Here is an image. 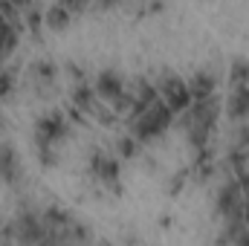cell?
Listing matches in <instances>:
<instances>
[{"label":"cell","instance_id":"cell-15","mask_svg":"<svg viewBox=\"0 0 249 246\" xmlns=\"http://www.w3.org/2000/svg\"><path fill=\"white\" fill-rule=\"evenodd\" d=\"M244 171H249V154H247V165H244Z\"/></svg>","mask_w":249,"mask_h":246},{"label":"cell","instance_id":"cell-2","mask_svg":"<svg viewBox=\"0 0 249 246\" xmlns=\"http://www.w3.org/2000/svg\"><path fill=\"white\" fill-rule=\"evenodd\" d=\"M174 110L162 102V99H157L145 113H139L130 127H133V136H136V142H151V139H157V136H162L165 130H168V124L174 122Z\"/></svg>","mask_w":249,"mask_h":246},{"label":"cell","instance_id":"cell-10","mask_svg":"<svg viewBox=\"0 0 249 246\" xmlns=\"http://www.w3.org/2000/svg\"><path fill=\"white\" fill-rule=\"evenodd\" d=\"M70 18H72V12H70L64 3H58V6H53V9L47 12V26H50V29H64V26L70 23Z\"/></svg>","mask_w":249,"mask_h":246},{"label":"cell","instance_id":"cell-1","mask_svg":"<svg viewBox=\"0 0 249 246\" xmlns=\"http://www.w3.org/2000/svg\"><path fill=\"white\" fill-rule=\"evenodd\" d=\"M214 119H217V99L214 96H206V99H191L186 110H183V119L180 124L186 127V136L191 142V148H206L209 142V133L214 127Z\"/></svg>","mask_w":249,"mask_h":246},{"label":"cell","instance_id":"cell-8","mask_svg":"<svg viewBox=\"0 0 249 246\" xmlns=\"http://www.w3.org/2000/svg\"><path fill=\"white\" fill-rule=\"evenodd\" d=\"M15 44H18V26L12 18H6L0 12V58H6L15 50Z\"/></svg>","mask_w":249,"mask_h":246},{"label":"cell","instance_id":"cell-9","mask_svg":"<svg viewBox=\"0 0 249 246\" xmlns=\"http://www.w3.org/2000/svg\"><path fill=\"white\" fill-rule=\"evenodd\" d=\"M214 84H217V78H214L212 72H194V78L188 81L191 99H206V96H214Z\"/></svg>","mask_w":249,"mask_h":246},{"label":"cell","instance_id":"cell-4","mask_svg":"<svg viewBox=\"0 0 249 246\" xmlns=\"http://www.w3.org/2000/svg\"><path fill=\"white\" fill-rule=\"evenodd\" d=\"M244 197L247 194H244V188L238 183V177L223 183L220 194H217V211L226 220V226L229 223H244Z\"/></svg>","mask_w":249,"mask_h":246},{"label":"cell","instance_id":"cell-13","mask_svg":"<svg viewBox=\"0 0 249 246\" xmlns=\"http://www.w3.org/2000/svg\"><path fill=\"white\" fill-rule=\"evenodd\" d=\"M244 194H247V191H244ZM244 223L249 226V194L244 197Z\"/></svg>","mask_w":249,"mask_h":246},{"label":"cell","instance_id":"cell-11","mask_svg":"<svg viewBox=\"0 0 249 246\" xmlns=\"http://www.w3.org/2000/svg\"><path fill=\"white\" fill-rule=\"evenodd\" d=\"M119 154H122V157H133V154H136V136L119 142Z\"/></svg>","mask_w":249,"mask_h":246},{"label":"cell","instance_id":"cell-3","mask_svg":"<svg viewBox=\"0 0 249 246\" xmlns=\"http://www.w3.org/2000/svg\"><path fill=\"white\" fill-rule=\"evenodd\" d=\"M67 133V122L61 113H47L41 122L35 124V145H38V157L44 165H53V151Z\"/></svg>","mask_w":249,"mask_h":246},{"label":"cell","instance_id":"cell-14","mask_svg":"<svg viewBox=\"0 0 249 246\" xmlns=\"http://www.w3.org/2000/svg\"><path fill=\"white\" fill-rule=\"evenodd\" d=\"M113 3H119V0H96V6H102V9H107V6H113Z\"/></svg>","mask_w":249,"mask_h":246},{"label":"cell","instance_id":"cell-7","mask_svg":"<svg viewBox=\"0 0 249 246\" xmlns=\"http://www.w3.org/2000/svg\"><path fill=\"white\" fill-rule=\"evenodd\" d=\"M229 99H226V113L238 122L249 116V81H229Z\"/></svg>","mask_w":249,"mask_h":246},{"label":"cell","instance_id":"cell-6","mask_svg":"<svg viewBox=\"0 0 249 246\" xmlns=\"http://www.w3.org/2000/svg\"><path fill=\"white\" fill-rule=\"evenodd\" d=\"M90 168H93V177H96V180H102L105 185H110L116 194L122 191V188H119V162H116L110 154H105V151H96V154H93V162H90Z\"/></svg>","mask_w":249,"mask_h":246},{"label":"cell","instance_id":"cell-12","mask_svg":"<svg viewBox=\"0 0 249 246\" xmlns=\"http://www.w3.org/2000/svg\"><path fill=\"white\" fill-rule=\"evenodd\" d=\"M61 3L72 12V15H78V12H84V9H87V3H90V0H61Z\"/></svg>","mask_w":249,"mask_h":246},{"label":"cell","instance_id":"cell-5","mask_svg":"<svg viewBox=\"0 0 249 246\" xmlns=\"http://www.w3.org/2000/svg\"><path fill=\"white\" fill-rule=\"evenodd\" d=\"M160 99L174 110V113H183L188 105H191V90H188V81L177 78V75H165L160 81Z\"/></svg>","mask_w":249,"mask_h":246}]
</instances>
